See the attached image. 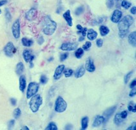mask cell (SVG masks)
Segmentation results:
<instances>
[{
  "label": "cell",
  "instance_id": "cell-1",
  "mask_svg": "<svg viewBox=\"0 0 136 130\" xmlns=\"http://www.w3.org/2000/svg\"><path fill=\"white\" fill-rule=\"evenodd\" d=\"M56 28H57V24L56 22L52 20L49 16L46 17L43 26L44 33L47 36H50L54 33Z\"/></svg>",
  "mask_w": 136,
  "mask_h": 130
},
{
  "label": "cell",
  "instance_id": "cell-2",
  "mask_svg": "<svg viewBox=\"0 0 136 130\" xmlns=\"http://www.w3.org/2000/svg\"><path fill=\"white\" fill-rule=\"evenodd\" d=\"M134 21V19L132 16L129 15L125 16L118 22V27L119 29V32L128 31L129 28L133 24Z\"/></svg>",
  "mask_w": 136,
  "mask_h": 130
},
{
  "label": "cell",
  "instance_id": "cell-3",
  "mask_svg": "<svg viewBox=\"0 0 136 130\" xmlns=\"http://www.w3.org/2000/svg\"><path fill=\"white\" fill-rule=\"evenodd\" d=\"M43 100L40 94H35L31 98L30 102L29 103L30 108L33 113H36L38 111L40 106L42 105Z\"/></svg>",
  "mask_w": 136,
  "mask_h": 130
},
{
  "label": "cell",
  "instance_id": "cell-4",
  "mask_svg": "<svg viewBox=\"0 0 136 130\" xmlns=\"http://www.w3.org/2000/svg\"><path fill=\"white\" fill-rule=\"evenodd\" d=\"M67 108V103L65 102V100L62 97L58 96L55 102L54 110L58 113H63Z\"/></svg>",
  "mask_w": 136,
  "mask_h": 130
},
{
  "label": "cell",
  "instance_id": "cell-5",
  "mask_svg": "<svg viewBox=\"0 0 136 130\" xmlns=\"http://www.w3.org/2000/svg\"><path fill=\"white\" fill-rule=\"evenodd\" d=\"M39 89V85L36 82H30L29 84L28 87L27 93H26V97L28 99H30L33 96L35 95L37 93Z\"/></svg>",
  "mask_w": 136,
  "mask_h": 130
},
{
  "label": "cell",
  "instance_id": "cell-6",
  "mask_svg": "<svg viewBox=\"0 0 136 130\" xmlns=\"http://www.w3.org/2000/svg\"><path fill=\"white\" fill-rule=\"evenodd\" d=\"M12 34L15 38L17 39L20 37V22L19 19H17L14 22L12 27Z\"/></svg>",
  "mask_w": 136,
  "mask_h": 130
},
{
  "label": "cell",
  "instance_id": "cell-7",
  "mask_svg": "<svg viewBox=\"0 0 136 130\" xmlns=\"http://www.w3.org/2000/svg\"><path fill=\"white\" fill-rule=\"evenodd\" d=\"M16 49L15 48L14 45L13 43H12V42H10L6 43V45L4 46V52L7 57H12L13 56L14 54L16 53Z\"/></svg>",
  "mask_w": 136,
  "mask_h": 130
},
{
  "label": "cell",
  "instance_id": "cell-8",
  "mask_svg": "<svg viewBox=\"0 0 136 130\" xmlns=\"http://www.w3.org/2000/svg\"><path fill=\"white\" fill-rule=\"evenodd\" d=\"M78 48V44L76 43L66 42L64 43L61 46V49L64 51H73Z\"/></svg>",
  "mask_w": 136,
  "mask_h": 130
},
{
  "label": "cell",
  "instance_id": "cell-9",
  "mask_svg": "<svg viewBox=\"0 0 136 130\" xmlns=\"http://www.w3.org/2000/svg\"><path fill=\"white\" fill-rule=\"evenodd\" d=\"M23 58L24 59L26 63H28V62H30V67L33 68V60L34 59V56L32 54V52H31L30 50H24L22 53Z\"/></svg>",
  "mask_w": 136,
  "mask_h": 130
},
{
  "label": "cell",
  "instance_id": "cell-10",
  "mask_svg": "<svg viewBox=\"0 0 136 130\" xmlns=\"http://www.w3.org/2000/svg\"><path fill=\"white\" fill-rule=\"evenodd\" d=\"M122 17V11L119 10H115L111 16V21L113 23H118Z\"/></svg>",
  "mask_w": 136,
  "mask_h": 130
},
{
  "label": "cell",
  "instance_id": "cell-11",
  "mask_svg": "<svg viewBox=\"0 0 136 130\" xmlns=\"http://www.w3.org/2000/svg\"><path fill=\"white\" fill-rule=\"evenodd\" d=\"M64 70V64H61L59 65L56 68L54 73V79L55 80H58L62 77V75L63 74Z\"/></svg>",
  "mask_w": 136,
  "mask_h": 130
},
{
  "label": "cell",
  "instance_id": "cell-12",
  "mask_svg": "<svg viewBox=\"0 0 136 130\" xmlns=\"http://www.w3.org/2000/svg\"><path fill=\"white\" fill-rule=\"evenodd\" d=\"M116 110V107H112L109 108L108 110H106L104 113L103 116L104 117V123L108 121V120L109 119V118L110 117V116H112V114H114L115 111Z\"/></svg>",
  "mask_w": 136,
  "mask_h": 130
},
{
  "label": "cell",
  "instance_id": "cell-13",
  "mask_svg": "<svg viewBox=\"0 0 136 130\" xmlns=\"http://www.w3.org/2000/svg\"><path fill=\"white\" fill-rule=\"evenodd\" d=\"M85 69L89 72H93L95 70V66L94 64V62L92 58H88L86 60V64H85Z\"/></svg>",
  "mask_w": 136,
  "mask_h": 130
},
{
  "label": "cell",
  "instance_id": "cell-14",
  "mask_svg": "<svg viewBox=\"0 0 136 130\" xmlns=\"http://www.w3.org/2000/svg\"><path fill=\"white\" fill-rule=\"evenodd\" d=\"M63 18L64 19V20H66L67 24L68 25V26L70 27H72L73 26V22H72V17L71 16V13H70V10H67L63 15Z\"/></svg>",
  "mask_w": 136,
  "mask_h": 130
},
{
  "label": "cell",
  "instance_id": "cell-15",
  "mask_svg": "<svg viewBox=\"0 0 136 130\" xmlns=\"http://www.w3.org/2000/svg\"><path fill=\"white\" fill-rule=\"evenodd\" d=\"M36 13H37V11L36 9H30L28 11H27L26 14V18L28 20H33L36 17Z\"/></svg>",
  "mask_w": 136,
  "mask_h": 130
},
{
  "label": "cell",
  "instance_id": "cell-16",
  "mask_svg": "<svg viewBox=\"0 0 136 130\" xmlns=\"http://www.w3.org/2000/svg\"><path fill=\"white\" fill-rule=\"evenodd\" d=\"M85 72H86V69H85L84 66H81L79 68H78L77 69V70L75 72V77L76 79H79V78H81L82 77H83L84 75L85 74Z\"/></svg>",
  "mask_w": 136,
  "mask_h": 130
},
{
  "label": "cell",
  "instance_id": "cell-17",
  "mask_svg": "<svg viewBox=\"0 0 136 130\" xmlns=\"http://www.w3.org/2000/svg\"><path fill=\"white\" fill-rule=\"evenodd\" d=\"M104 123V116H97L95 117V119L93 121V126L94 128L99 127Z\"/></svg>",
  "mask_w": 136,
  "mask_h": 130
},
{
  "label": "cell",
  "instance_id": "cell-18",
  "mask_svg": "<svg viewBox=\"0 0 136 130\" xmlns=\"http://www.w3.org/2000/svg\"><path fill=\"white\" fill-rule=\"evenodd\" d=\"M26 87V79L24 75H21L19 78V89L21 92H24Z\"/></svg>",
  "mask_w": 136,
  "mask_h": 130
},
{
  "label": "cell",
  "instance_id": "cell-19",
  "mask_svg": "<svg viewBox=\"0 0 136 130\" xmlns=\"http://www.w3.org/2000/svg\"><path fill=\"white\" fill-rule=\"evenodd\" d=\"M87 32H88L87 37L88 38V40H90V41L94 40L96 38H97L98 36L97 32L95 31L93 29H90L89 30L87 31Z\"/></svg>",
  "mask_w": 136,
  "mask_h": 130
},
{
  "label": "cell",
  "instance_id": "cell-20",
  "mask_svg": "<svg viewBox=\"0 0 136 130\" xmlns=\"http://www.w3.org/2000/svg\"><path fill=\"white\" fill-rule=\"evenodd\" d=\"M128 43L133 47L136 46V32L133 31L128 35Z\"/></svg>",
  "mask_w": 136,
  "mask_h": 130
},
{
  "label": "cell",
  "instance_id": "cell-21",
  "mask_svg": "<svg viewBox=\"0 0 136 130\" xmlns=\"http://www.w3.org/2000/svg\"><path fill=\"white\" fill-rule=\"evenodd\" d=\"M24 64H23L22 62H19V63H17L16 68V72L17 75H20L23 73V72H24Z\"/></svg>",
  "mask_w": 136,
  "mask_h": 130
},
{
  "label": "cell",
  "instance_id": "cell-22",
  "mask_svg": "<svg viewBox=\"0 0 136 130\" xmlns=\"http://www.w3.org/2000/svg\"><path fill=\"white\" fill-rule=\"evenodd\" d=\"M88 123H89V118L86 116L84 117L81 120V129L82 130H86L88 126Z\"/></svg>",
  "mask_w": 136,
  "mask_h": 130
},
{
  "label": "cell",
  "instance_id": "cell-23",
  "mask_svg": "<svg viewBox=\"0 0 136 130\" xmlns=\"http://www.w3.org/2000/svg\"><path fill=\"white\" fill-rule=\"evenodd\" d=\"M22 44L24 47H29L32 46V45L33 44V42L32 40L27 38H22Z\"/></svg>",
  "mask_w": 136,
  "mask_h": 130
},
{
  "label": "cell",
  "instance_id": "cell-24",
  "mask_svg": "<svg viewBox=\"0 0 136 130\" xmlns=\"http://www.w3.org/2000/svg\"><path fill=\"white\" fill-rule=\"evenodd\" d=\"M109 29L107 26H101L100 27V33L101 36H105L109 33Z\"/></svg>",
  "mask_w": 136,
  "mask_h": 130
},
{
  "label": "cell",
  "instance_id": "cell-25",
  "mask_svg": "<svg viewBox=\"0 0 136 130\" xmlns=\"http://www.w3.org/2000/svg\"><path fill=\"white\" fill-rule=\"evenodd\" d=\"M114 122L115 125H117V126H120L123 123V119L121 117L120 114H116L114 117Z\"/></svg>",
  "mask_w": 136,
  "mask_h": 130
},
{
  "label": "cell",
  "instance_id": "cell-26",
  "mask_svg": "<svg viewBox=\"0 0 136 130\" xmlns=\"http://www.w3.org/2000/svg\"><path fill=\"white\" fill-rule=\"evenodd\" d=\"M84 51L83 49H82V48H79L78 49H77V50L75 52V56L76 57V58H82V56L84 55Z\"/></svg>",
  "mask_w": 136,
  "mask_h": 130
},
{
  "label": "cell",
  "instance_id": "cell-27",
  "mask_svg": "<svg viewBox=\"0 0 136 130\" xmlns=\"http://www.w3.org/2000/svg\"><path fill=\"white\" fill-rule=\"evenodd\" d=\"M46 130H58V127L56 125L54 122H50L47 128H46Z\"/></svg>",
  "mask_w": 136,
  "mask_h": 130
},
{
  "label": "cell",
  "instance_id": "cell-28",
  "mask_svg": "<svg viewBox=\"0 0 136 130\" xmlns=\"http://www.w3.org/2000/svg\"><path fill=\"white\" fill-rule=\"evenodd\" d=\"M122 6L125 9H128L130 7L131 5H132V3L128 2V1L126 0H123L122 2Z\"/></svg>",
  "mask_w": 136,
  "mask_h": 130
},
{
  "label": "cell",
  "instance_id": "cell-29",
  "mask_svg": "<svg viewBox=\"0 0 136 130\" xmlns=\"http://www.w3.org/2000/svg\"><path fill=\"white\" fill-rule=\"evenodd\" d=\"M64 72V77L68 78V77H71V76L72 75V74H73L74 73V71L72 70V69L67 68L66 69V70H64V72Z\"/></svg>",
  "mask_w": 136,
  "mask_h": 130
},
{
  "label": "cell",
  "instance_id": "cell-30",
  "mask_svg": "<svg viewBox=\"0 0 136 130\" xmlns=\"http://www.w3.org/2000/svg\"><path fill=\"white\" fill-rule=\"evenodd\" d=\"M21 115V110L19 108H17L15 109L14 112V117H15V119H18Z\"/></svg>",
  "mask_w": 136,
  "mask_h": 130
},
{
  "label": "cell",
  "instance_id": "cell-31",
  "mask_svg": "<svg viewBox=\"0 0 136 130\" xmlns=\"http://www.w3.org/2000/svg\"><path fill=\"white\" fill-rule=\"evenodd\" d=\"M133 73L134 72L132 71V72H130L129 73H128L125 76V77H124V82H125V84H127L128 82V81L130 80V79Z\"/></svg>",
  "mask_w": 136,
  "mask_h": 130
},
{
  "label": "cell",
  "instance_id": "cell-32",
  "mask_svg": "<svg viewBox=\"0 0 136 130\" xmlns=\"http://www.w3.org/2000/svg\"><path fill=\"white\" fill-rule=\"evenodd\" d=\"M91 47H92V43L90 42H86L82 47V49L84 50H88L90 49Z\"/></svg>",
  "mask_w": 136,
  "mask_h": 130
},
{
  "label": "cell",
  "instance_id": "cell-33",
  "mask_svg": "<svg viewBox=\"0 0 136 130\" xmlns=\"http://www.w3.org/2000/svg\"><path fill=\"white\" fill-rule=\"evenodd\" d=\"M68 53L67 52L63 53L60 56V61L62 62L64 61V60H66V59L68 58Z\"/></svg>",
  "mask_w": 136,
  "mask_h": 130
},
{
  "label": "cell",
  "instance_id": "cell-34",
  "mask_svg": "<svg viewBox=\"0 0 136 130\" xmlns=\"http://www.w3.org/2000/svg\"><path fill=\"white\" fill-rule=\"evenodd\" d=\"M48 81V79L46 75H42L40 77V83L42 84H46Z\"/></svg>",
  "mask_w": 136,
  "mask_h": 130
},
{
  "label": "cell",
  "instance_id": "cell-35",
  "mask_svg": "<svg viewBox=\"0 0 136 130\" xmlns=\"http://www.w3.org/2000/svg\"><path fill=\"white\" fill-rule=\"evenodd\" d=\"M84 11V8L82 6H79L76 10V14L77 15H79Z\"/></svg>",
  "mask_w": 136,
  "mask_h": 130
},
{
  "label": "cell",
  "instance_id": "cell-36",
  "mask_svg": "<svg viewBox=\"0 0 136 130\" xmlns=\"http://www.w3.org/2000/svg\"><path fill=\"white\" fill-rule=\"evenodd\" d=\"M5 17L8 21H10V20H11L12 16H11V14H10V12L8 11V9H6V10Z\"/></svg>",
  "mask_w": 136,
  "mask_h": 130
},
{
  "label": "cell",
  "instance_id": "cell-37",
  "mask_svg": "<svg viewBox=\"0 0 136 130\" xmlns=\"http://www.w3.org/2000/svg\"><path fill=\"white\" fill-rule=\"evenodd\" d=\"M107 4H108V7L109 8H112L114 6V0H108Z\"/></svg>",
  "mask_w": 136,
  "mask_h": 130
},
{
  "label": "cell",
  "instance_id": "cell-38",
  "mask_svg": "<svg viewBox=\"0 0 136 130\" xmlns=\"http://www.w3.org/2000/svg\"><path fill=\"white\" fill-rule=\"evenodd\" d=\"M127 116H128V112L126 111V110H124V111L122 112L120 114L121 117H122L123 119H126V117H127Z\"/></svg>",
  "mask_w": 136,
  "mask_h": 130
},
{
  "label": "cell",
  "instance_id": "cell-39",
  "mask_svg": "<svg viewBox=\"0 0 136 130\" xmlns=\"http://www.w3.org/2000/svg\"><path fill=\"white\" fill-rule=\"evenodd\" d=\"M96 44L98 47H102L103 45V40L102 39H98L96 42Z\"/></svg>",
  "mask_w": 136,
  "mask_h": 130
},
{
  "label": "cell",
  "instance_id": "cell-40",
  "mask_svg": "<svg viewBox=\"0 0 136 130\" xmlns=\"http://www.w3.org/2000/svg\"><path fill=\"white\" fill-rule=\"evenodd\" d=\"M136 94V88L134 87V88H132L131 91L129 93V96H130V97H134Z\"/></svg>",
  "mask_w": 136,
  "mask_h": 130
},
{
  "label": "cell",
  "instance_id": "cell-41",
  "mask_svg": "<svg viewBox=\"0 0 136 130\" xmlns=\"http://www.w3.org/2000/svg\"><path fill=\"white\" fill-rule=\"evenodd\" d=\"M15 125V120L14 119H12L9 121L8 124V129H12V128H13L14 126Z\"/></svg>",
  "mask_w": 136,
  "mask_h": 130
},
{
  "label": "cell",
  "instance_id": "cell-42",
  "mask_svg": "<svg viewBox=\"0 0 136 130\" xmlns=\"http://www.w3.org/2000/svg\"><path fill=\"white\" fill-rule=\"evenodd\" d=\"M128 33V31H125V32H119V36L121 38H123L126 36Z\"/></svg>",
  "mask_w": 136,
  "mask_h": 130
},
{
  "label": "cell",
  "instance_id": "cell-43",
  "mask_svg": "<svg viewBox=\"0 0 136 130\" xmlns=\"http://www.w3.org/2000/svg\"><path fill=\"white\" fill-rule=\"evenodd\" d=\"M87 31H88V29L86 28V27H84V28H83V29L82 30L81 33H82V36H83V37H85L86 35V33H87Z\"/></svg>",
  "mask_w": 136,
  "mask_h": 130
},
{
  "label": "cell",
  "instance_id": "cell-44",
  "mask_svg": "<svg viewBox=\"0 0 136 130\" xmlns=\"http://www.w3.org/2000/svg\"><path fill=\"white\" fill-rule=\"evenodd\" d=\"M10 102H11V104L13 106H16V104H17V100L15 98L10 99Z\"/></svg>",
  "mask_w": 136,
  "mask_h": 130
},
{
  "label": "cell",
  "instance_id": "cell-45",
  "mask_svg": "<svg viewBox=\"0 0 136 130\" xmlns=\"http://www.w3.org/2000/svg\"><path fill=\"white\" fill-rule=\"evenodd\" d=\"M136 123H134L133 125H131L130 126H129L128 128H127V130H135V129H136Z\"/></svg>",
  "mask_w": 136,
  "mask_h": 130
},
{
  "label": "cell",
  "instance_id": "cell-46",
  "mask_svg": "<svg viewBox=\"0 0 136 130\" xmlns=\"http://www.w3.org/2000/svg\"><path fill=\"white\" fill-rule=\"evenodd\" d=\"M130 13L133 15H136V6H133V7L130 9Z\"/></svg>",
  "mask_w": 136,
  "mask_h": 130
},
{
  "label": "cell",
  "instance_id": "cell-47",
  "mask_svg": "<svg viewBox=\"0 0 136 130\" xmlns=\"http://www.w3.org/2000/svg\"><path fill=\"white\" fill-rule=\"evenodd\" d=\"M135 104H134V103H130V105H128V110L129 112H132V109H133V107L134 105Z\"/></svg>",
  "mask_w": 136,
  "mask_h": 130
},
{
  "label": "cell",
  "instance_id": "cell-48",
  "mask_svg": "<svg viewBox=\"0 0 136 130\" xmlns=\"http://www.w3.org/2000/svg\"><path fill=\"white\" fill-rule=\"evenodd\" d=\"M136 80L135 79V80H134L132 82V83L130 84V88H134V87H136Z\"/></svg>",
  "mask_w": 136,
  "mask_h": 130
},
{
  "label": "cell",
  "instance_id": "cell-49",
  "mask_svg": "<svg viewBox=\"0 0 136 130\" xmlns=\"http://www.w3.org/2000/svg\"><path fill=\"white\" fill-rule=\"evenodd\" d=\"M6 3H7L6 0H0V6H2L3 5H4Z\"/></svg>",
  "mask_w": 136,
  "mask_h": 130
},
{
  "label": "cell",
  "instance_id": "cell-50",
  "mask_svg": "<svg viewBox=\"0 0 136 130\" xmlns=\"http://www.w3.org/2000/svg\"><path fill=\"white\" fill-rule=\"evenodd\" d=\"M77 29H78V30H79V31H80V33H81L82 30L83 29V27H82V26H80V24H78V25H77Z\"/></svg>",
  "mask_w": 136,
  "mask_h": 130
},
{
  "label": "cell",
  "instance_id": "cell-51",
  "mask_svg": "<svg viewBox=\"0 0 136 130\" xmlns=\"http://www.w3.org/2000/svg\"><path fill=\"white\" fill-rule=\"evenodd\" d=\"M72 125L68 124V125H67L66 126H65L64 129H65V130H71V129H72Z\"/></svg>",
  "mask_w": 136,
  "mask_h": 130
},
{
  "label": "cell",
  "instance_id": "cell-52",
  "mask_svg": "<svg viewBox=\"0 0 136 130\" xmlns=\"http://www.w3.org/2000/svg\"><path fill=\"white\" fill-rule=\"evenodd\" d=\"M136 105H134L133 107V109H132V112H133V113H135V112H136Z\"/></svg>",
  "mask_w": 136,
  "mask_h": 130
},
{
  "label": "cell",
  "instance_id": "cell-53",
  "mask_svg": "<svg viewBox=\"0 0 136 130\" xmlns=\"http://www.w3.org/2000/svg\"><path fill=\"white\" fill-rule=\"evenodd\" d=\"M79 42H82V41L84 40V37H83L82 36H80V37L79 38Z\"/></svg>",
  "mask_w": 136,
  "mask_h": 130
},
{
  "label": "cell",
  "instance_id": "cell-54",
  "mask_svg": "<svg viewBox=\"0 0 136 130\" xmlns=\"http://www.w3.org/2000/svg\"><path fill=\"white\" fill-rule=\"evenodd\" d=\"M22 130H30V129H29L27 127V126H24V127H23L22 128Z\"/></svg>",
  "mask_w": 136,
  "mask_h": 130
},
{
  "label": "cell",
  "instance_id": "cell-55",
  "mask_svg": "<svg viewBox=\"0 0 136 130\" xmlns=\"http://www.w3.org/2000/svg\"><path fill=\"white\" fill-rule=\"evenodd\" d=\"M121 0H116V1L117 2H119V1H120Z\"/></svg>",
  "mask_w": 136,
  "mask_h": 130
},
{
  "label": "cell",
  "instance_id": "cell-56",
  "mask_svg": "<svg viewBox=\"0 0 136 130\" xmlns=\"http://www.w3.org/2000/svg\"><path fill=\"white\" fill-rule=\"evenodd\" d=\"M1 13H2V10H0V14H1Z\"/></svg>",
  "mask_w": 136,
  "mask_h": 130
}]
</instances>
